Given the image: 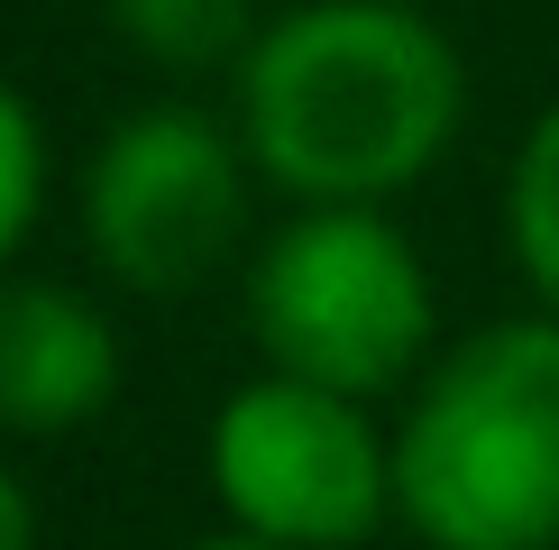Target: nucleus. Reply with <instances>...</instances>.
Masks as SVG:
<instances>
[{
  "label": "nucleus",
  "instance_id": "f257e3e1",
  "mask_svg": "<svg viewBox=\"0 0 559 550\" xmlns=\"http://www.w3.org/2000/svg\"><path fill=\"white\" fill-rule=\"evenodd\" d=\"M468 120L459 46L404 0H302L239 56L248 166L294 202H385Z\"/></svg>",
  "mask_w": 559,
  "mask_h": 550
},
{
  "label": "nucleus",
  "instance_id": "f03ea898",
  "mask_svg": "<svg viewBox=\"0 0 559 550\" xmlns=\"http://www.w3.org/2000/svg\"><path fill=\"white\" fill-rule=\"evenodd\" d=\"M394 514L431 550H559V312L486 321L423 376Z\"/></svg>",
  "mask_w": 559,
  "mask_h": 550
},
{
  "label": "nucleus",
  "instance_id": "7ed1b4c3",
  "mask_svg": "<svg viewBox=\"0 0 559 550\" xmlns=\"http://www.w3.org/2000/svg\"><path fill=\"white\" fill-rule=\"evenodd\" d=\"M431 275L377 202H302L258 248L248 331L266 367L321 376L340 395H385L431 358Z\"/></svg>",
  "mask_w": 559,
  "mask_h": 550
},
{
  "label": "nucleus",
  "instance_id": "20e7f679",
  "mask_svg": "<svg viewBox=\"0 0 559 550\" xmlns=\"http://www.w3.org/2000/svg\"><path fill=\"white\" fill-rule=\"evenodd\" d=\"M212 495L285 550H348L394 514V441H377L367 395L275 367L212 412Z\"/></svg>",
  "mask_w": 559,
  "mask_h": 550
},
{
  "label": "nucleus",
  "instance_id": "39448f33",
  "mask_svg": "<svg viewBox=\"0 0 559 550\" xmlns=\"http://www.w3.org/2000/svg\"><path fill=\"white\" fill-rule=\"evenodd\" d=\"M239 147L248 138H229L221 120H202L183 101H147L102 138V156L83 175V220L102 266L129 294H193L239 248V220H248Z\"/></svg>",
  "mask_w": 559,
  "mask_h": 550
},
{
  "label": "nucleus",
  "instance_id": "423d86ee",
  "mask_svg": "<svg viewBox=\"0 0 559 550\" xmlns=\"http://www.w3.org/2000/svg\"><path fill=\"white\" fill-rule=\"evenodd\" d=\"M120 395V331L64 285H0V422L83 431Z\"/></svg>",
  "mask_w": 559,
  "mask_h": 550
},
{
  "label": "nucleus",
  "instance_id": "0eeeda50",
  "mask_svg": "<svg viewBox=\"0 0 559 550\" xmlns=\"http://www.w3.org/2000/svg\"><path fill=\"white\" fill-rule=\"evenodd\" d=\"M248 19H258V0H110V28H120L147 64H166V74L239 64L248 46H258Z\"/></svg>",
  "mask_w": 559,
  "mask_h": 550
},
{
  "label": "nucleus",
  "instance_id": "6e6552de",
  "mask_svg": "<svg viewBox=\"0 0 559 550\" xmlns=\"http://www.w3.org/2000/svg\"><path fill=\"white\" fill-rule=\"evenodd\" d=\"M504 239H514V266L532 275V294L559 312V101L514 147V175H504Z\"/></svg>",
  "mask_w": 559,
  "mask_h": 550
},
{
  "label": "nucleus",
  "instance_id": "1a4fd4ad",
  "mask_svg": "<svg viewBox=\"0 0 559 550\" xmlns=\"http://www.w3.org/2000/svg\"><path fill=\"white\" fill-rule=\"evenodd\" d=\"M37 212H46V129H37V110L0 83V266L28 248Z\"/></svg>",
  "mask_w": 559,
  "mask_h": 550
},
{
  "label": "nucleus",
  "instance_id": "9d476101",
  "mask_svg": "<svg viewBox=\"0 0 559 550\" xmlns=\"http://www.w3.org/2000/svg\"><path fill=\"white\" fill-rule=\"evenodd\" d=\"M0 550H37V514H28V487L0 468Z\"/></svg>",
  "mask_w": 559,
  "mask_h": 550
},
{
  "label": "nucleus",
  "instance_id": "9b49d317",
  "mask_svg": "<svg viewBox=\"0 0 559 550\" xmlns=\"http://www.w3.org/2000/svg\"><path fill=\"white\" fill-rule=\"evenodd\" d=\"M193 550H285V541H266V533H248V523H239V533H212V541H193Z\"/></svg>",
  "mask_w": 559,
  "mask_h": 550
}]
</instances>
